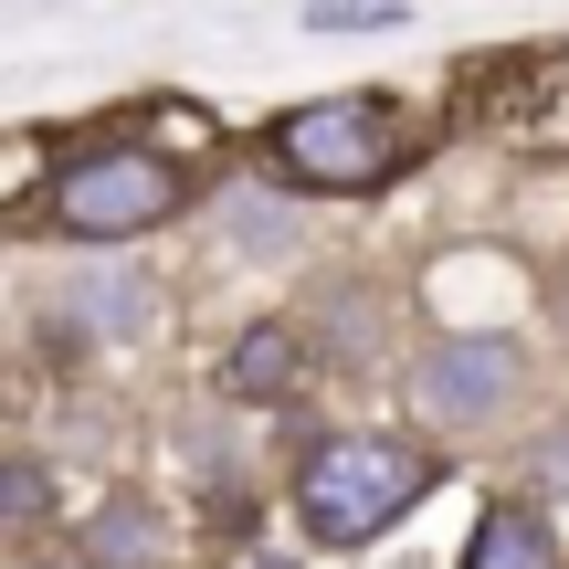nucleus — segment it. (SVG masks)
Wrapping results in <instances>:
<instances>
[{"label":"nucleus","instance_id":"0eeeda50","mask_svg":"<svg viewBox=\"0 0 569 569\" xmlns=\"http://www.w3.org/2000/svg\"><path fill=\"white\" fill-rule=\"evenodd\" d=\"M159 549H169V517L148 507V496H127V486L84 517V569H148Z\"/></svg>","mask_w":569,"mask_h":569},{"label":"nucleus","instance_id":"9b49d317","mask_svg":"<svg viewBox=\"0 0 569 569\" xmlns=\"http://www.w3.org/2000/svg\"><path fill=\"white\" fill-rule=\"evenodd\" d=\"M538 475H549V486H569V432H549V465H538Z\"/></svg>","mask_w":569,"mask_h":569},{"label":"nucleus","instance_id":"6e6552de","mask_svg":"<svg viewBox=\"0 0 569 569\" xmlns=\"http://www.w3.org/2000/svg\"><path fill=\"white\" fill-rule=\"evenodd\" d=\"M53 517V465L42 453H0V538H32Z\"/></svg>","mask_w":569,"mask_h":569},{"label":"nucleus","instance_id":"f257e3e1","mask_svg":"<svg viewBox=\"0 0 569 569\" xmlns=\"http://www.w3.org/2000/svg\"><path fill=\"white\" fill-rule=\"evenodd\" d=\"M432 475H443V453H422L411 432H327L296 465V528L317 549H369L432 496Z\"/></svg>","mask_w":569,"mask_h":569},{"label":"nucleus","instance_id":"7ed1b4c3","mask_svg":"<svg viewBox=\"0 0 569 569\" xmlns=\"http://www.w3.org/2000/svg\"><path fill=\"white\" fill-rule=\"evenodd\" d=\"M180 201H190L180 159H159V148H138V138L63 159V169H53V190H42L53 232H74V243H127V232H159Z\"/></svg>","mask_w":569,"mask_h":569},{"label":"nucleus","instance_id":"9d476101","mask_svg":"<svg viewBox=\"0 0 569 569\" xmlns=\"http://www.w3.org/2000/svg\"><path fill=\"white\" fill-rule=\"evenodd\" d=\"M411 21V0H306V32H327V42H348V32H401Z\"/></svg>","mask_w":569,"mask_h":569},{"label":"nucleus","instance_id":"f03ea898","mask_svg":"<svg viewBox=\"0 0 569 569\" xmlns=\"http://www.w3.org/2000/svg\"><path fill=\"white\" fill-rule=\"evenodd\" d=\"M264 169L284 190H380L411 169V117L390 96H317L296 117H274Z\"/></svg>","mask_w":569,"mask_h":569},{"label":"nucleus","instance_id":"1a4fd4ad","mask_svg":"<svg viewBox=\"0 0 569 569\" xmlns=\"http://www.w3.org/2000/svg\"><path fill=\"white\" fill-rule=\"evenodd\" d=\"M84 327H106V338H127V327L148 317V274H127V264H106V274H84Z\"/></svg>","mask_w":569,"mask_h":569},{"label":"nucleus","instance_id":"20e7f679","mask_svg":"<svg viewBox=\"0 0 569 569\" xmlns=\"http://www.w3.org/2000/svg\"><path fill=\"white\" fill-rule=\"evenodd\" d=\"M517 380H528V348L517 338H432L422 369H411V411L443 422V432H475L517 401Z\"/></svg>","mask_w":569,"mask_h":569},{"label":"nucleus","instance_id":"39448f33","mask_svg":"<svg viewBox=\"0 0 569 569\" xmlns=\"http://www.w3.org/2000/svg\"><path fill=\"white\" fill-rule=\"evenodd\" d=\"M296 380H306V327H243L232 338V359H222V401H243V411H274V401H296Z\"/></svg>","mask_w":569,"mask_h":569},{"label":"nucleus","instance_id":"423d86ee","mask_svg":"<svg viewBox=\"0 0 569 569\" xmlns=\"http://www.w3.org/2000/svg\"><path fill=\"white\" fill-rule=\"evenodd\" d=\"M465 569H569V559H559V528H549V517L507 496V507H486V517H475Z\"/></svg>","mask_w":569,"mask_h":569},{"label":"nucleus","instance_id":"f8f14e48","mask_svg":"<svg viewBox=\"0 0 569 569\" xmlns=\"http://www.w3.org/2000/svg\"><path fill=\"white\" fill-rule=\"evenodd\" d=\"M243 569H296V559H274V549H243Z\"/></svg>","mask_w":569,"mask_h":569}]
</instances>
